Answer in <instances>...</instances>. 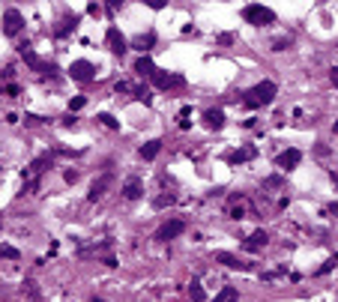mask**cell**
<instances>
[{
    "mask_svg": "<svg viewBox=\"0 0 338 302\" xmlns=\"http://www.w3.org/2000/svg\"><path fill=\"white\" fill-rule=\"evenodd\" d=\"M171 204H177V195H159L156 200H153V207H156V210H162V207H171Z\"/></svg>",
    "mask_w": 338,
    "mask_h": 302,
    "instance_id": "22",
    "label": "cell"
},
{
    "mask_svg": "<svg viewBox=\"0 0 338 302\" xmlns=\"http://www.w3.org/2000/svg\"><path fill=\"white\" fill-rule=\"evenodd\" d=\"M111 186H114V174H102L99 179H93V186H90V195H87V200H93V204H96V200H99V197L105 195L108 189H111Z\"/></svg>",
    "mask_w": 338,
    "mask_h": 302,
    "instance_id": "9",
    "label": "cell"
},
{
    "mask_svg": "<svg viewBox=\"0 0 338 302\" xmlns=\"http://www.w3.org/2000/svg\"><path fill=\"white\" fill-rule=\"evenodd\" d=\"M282 186H285V177H279V174L264 179V189H282Z\"/></svg>",
    "mask_w": 338,
    "mask_h": 302,
    "instance_id": "24",
    "label": "cell"
},
{
    "mask_svg": "<svg viewBox=\"0 0 338 302\" xmlns=\"http://www.w3.org/2000/svg\"><path fill=\"white\" fill-rule=\"evenodd\" d=\"M183 231H186V222H183V218H171V222H165L159 231H156V239H159V243H168V239L180 236Z\"/></svg>",
    "mask_w": 338,
    "mask_h": 302,
    "instance_id": "7",
    "label": "cell"
},
{
    "mask_svg": "<svg viewBox=\"0 0 338 302\" xmlns=\"http://www.w3.org/2000/svg\"><path fill=\"white\" fill-rule=\"evenodd\" d=\"M329 213H332V215H338V204H332V207H329Z\"/></svg>",
    "mask_w": 338,
    "mask_h": 302,
    "instance_id": "38",
    "label": "cell"
},
{
    "mask_svg": "<svg viewBox=\"0 0 338 302\" xmlns=\"http://www.w3.org/2000/svg\"><path fill=\"white\" fill-rule=\"evenodd\" d=\"M78 21H81V18H78V15H66V18H63V21H60V27H57L54 33H57V36H66V33H69V30H75V27H78Z\"/></svg>",
    "mask_w": 338,
    "mask_h": 302,
    "instance_id": "18",
    "label": "cell"
},
{
    "mask_svg": "<svg viewBox=\"0 0 338 302\" xmlns=\"http://www.w3.org/2000/svg\"><path fill=\"white\" fill-rule=\"evenodd\" d=\"M135 72H138V75H144V78H153L159 69H156V63H153L147 54H141V57L135 60Z\"/></svg>",
    "mask_w": 338,
    "mask_h": 302,
    "instance_id": "14",
    "label": "cell"
},
{
    "mask_svg": "<svg viewBox=\"0 0 338 302\" xmlns=\"http://www.w3.org/2000/svg\"><path fill=\"white\" fill-rule=\"evenodd\" d=\"M63 177H66V183H78V171H66Z\"/></svg>",
    "mask_w": 338,
    "mask_h": 302,
    "instance_id": "35",
    "label": "cell"
},
{
    "mask_svg": "<svg viewBox=\"0 0 338 302\" xmlns=\"http://www.w3.org/2000/svg\"><path fill=\"white\" fill-rule=\"evenodd\" d=\"M96 120H99V123H102V126H108V129H120V123H117V120H114L111 114H99Z\"/></svg>",
    "mask_w": 338,
    "mask_h": 302,
    "instance_id": "27",
    "label": "cell"
},
{
    "mask_svg": "<svg viewBox=\"0 0 338 302\" xmlns=\"http://www.w3.org/2000/svg\"><path fill=\"white\" fill-rule=\"evenodd\" d=\"M290 42H293L290 36H282V39H275V42H272V51H287V48H290Z\"/></svg>",
    "mask_w": 338,
    "mask_h": 302,
    "instance_id": "26",
    "label": "cell"
},
{
    "mask_svg": "<svg viewBox=\"0 0 338 302\" xmlns=\"http://www.w3.org/2000/svg\"><path fill=\"white\" fill-rule=\"evenodd\" d=\"M332 267H338V254H335V257H329V260H326V264H323V267L317 269V272H321V275H323V272H329V269H332Z\"/></svg>",
    "mask_w": 338,
    "mask_h": 302,
    "instance_id": "30",
    "label": "cell"
},
{
    "mask_svg": "<svg viewBox=\"0 0 338 302\" xmlns=\"http://www.w3.org/2000/svg\"><path fill=\"white\" fill-rule=\"evenodd\" d=\"M189 296H192V302H204V287H201V281H192V285H189Z\"/></svg>",
    "mask_w": 338,
    "mask_h": 302,
    "instance_id": "21",
    "label": "cell"
},
{
    "mask_svg": "<svg viewBox=\"0 0 338 302\" xmlns=\"http://www.w3.org/2000/svg\"><path fill=\"white\" fill-rule=\"evenodd\" d=\"M236 299H240V290L236 287H222L215 293V302H236Z\"/></svg>",
    "mask_w": 338,
    "mask_h": 302,
    "instance_id": "20",
    "label": "cell"
},
{
    "mask_svg": "<svg viewBox=\"0 0 338 302\" xmlns=\"http://www.w3.org/2000/svg\"><path fill=\"white\" fill-rule=\"evenodd\" d=\"M231 218H246V210H243V204H240V207H233V210H231Z\"/></svg>",
    "mask_w": 338,
    "mask_h": 302,
    "instance_id": "31",
    "label": "cell"
},
{
    "mask_svg": "<svg viewBox=\"0 0 338 302\" xmlns=\"http://www.w3.org/2000/svg\"><path fill=\"white\" fill-rule=\"evenodd\" d=\"M87 12H90V15H102V6H99V3H90Z\"/></svg>",
    "mask_w": 338,
    "mask_h": 302,
    "instance_id": "33",
    "label": "cell"
},
{
    "mask_svg": "<svg viewBox=\"0 0 338 302\" xmlns=\"http://www.w3.org/2000/svg\"><path fill=\"white\" fill-rule=\"evenodd\" d=\"M84 105H87V99H84V96H75V99L69 102V114H72V111H81Z\"/></svg>",
    "mask_w": 338,
    "mask_h": 302,
    "instance_id": "28",
    "label": "cell"
},
{
    "mask_svg": "<svg viewBox=\"0 0 338 302\" xmlns=\"http://www.w3.org/2000/svg\"><path fill=\"white\" fill-rule=\"evenodd\" d=\"M0 257H9V260H18L21 257V251L12 249V246H0Z\"/></svg>",
    "mask_w": 338,
    "mask_h": 302,
    "instance_id": "25",
    "label": "cell"
},
{
    "mask_svg": "<svg viewBox=\"0 0 338 302\" xmlns=\"http://www.w3.org/2000/svg\"><path fill=\"white\" fill-rule=\"evenodd\" d=\"M141 195H144L141 179H138V177H129V179L123 183V197H126V200H138Z\"/></svg>",
    "mask_w": 338,
    "mask_h": 302,
    "instance_id": "12",
    "label": "cell"
},
{
    "mask_svg": "<svg viewBox=\"0 0 338 302\" xmlns=\"http://www.w3.org/2000/svg\"><path fill=\"white\" fill-rule=\"evenodd\" d=\"M215 260H218V264H225L228 269H243V272L251 269V264H243V260H240L236 254H231V251H215Z\"/></svg>",
    "mask_w": 338,
    "mask_h": 302,
    "instance_id": "11",
    "label": "cell"
},
{
    "mask_svg": "<svg viewBox=\"0 0 338 302\" xmlns=\"http://www.w3.org/2000/svg\"><path fill=\"white\" fill-rule=\"evenodd\" d=\"M159 150H162V141H159V138H153V141H147V144L141 147V159L153 162L156 156H159Z\"/></svg>",
    "mask_w": 338,
    "mask_h": 302,
    "instance_id": "17",
    "label": "cell"
},
{
    "mask_svg": "<svg viewBox=\"0 0 338 302\" xmlns=\"http://www.w3.org/2000/svg\"><path fill=\"white\" fill-rule=\"evenodd\" d=\"M18 93H21V90H18L15 84H6V96H18Z\"/></svg>",
    "mask_w": 338,
    "mask_h": 302,
    "instance_id": "36",
    "label": "cell"
},
{
    "mask_svg": "<svg viewBox=\"0 0 338 302\" xmlns=\"http://www.w3.org/2000/svg\"><path fill=\"white\" fill-rule=\"evenodd\" d=\"M257 156V150L254 147H243V150H233V153H228V162L231 165H240V162H249Z\"/></svg>",
    "mask_w": 338,
    "mask_h": 302,
    "instance_id": "16",
    "label": "cell"
},
{
    "mask_svg": "<svg viewBox=\"0 0 338 302\" xmlns=\"http://www.w3.org/2000/svg\"><path fill=\"white\" fill-rule=\"evenodd\" d=\"M105 42H108V48L114 54H120L123 57L126 51H129V42H126V36L117 30V27H108V33H105Z\"/></svg>",
    "mask_w": 338,
    "mask_h": 302,
    "instance_id": "8",
    "label": "cell"
},
{
    "mask_svg": "<svg viewBox=\"0 0 338 302\" xmlns=\"http://www.w3.org/2000/svg\"><path fill=\"white\" fill-rule=\"evenodd\" d=\"M204 123L210 126V129H222V126H225V111H222V108H210V111L204 114Z\"/></svg>",
    "mask_w": 338,
    "mask_h": 302,
    "instance_id": "15",
    "label": "cell"
},
{
    "mask_svg": "<svg viewBox=\"0 0 338 302\" xmlns=\"http://www.w3.org/2000/svg\"><path fill=\"white\" fill-rule=\"evenodd\" d=\"M269 243V236H267V231H254L249 236V239H246V243H243V249L246 251H261L264 249V246H267Z\"/></svg>",
    "mask_w": 338,
    "mask_h": 302,
    "instance_id": "13",
    "label": "cell"
},
{
    "mask_svg": "<svg viewBox=\"0 0 338 302\" xmlns=\"http://www.w3.org/2000/svg\"><path fill=\"white\" fill-rule=\"evenodd\" d=\"M24 290H27V296H30L33 302H39V290H36L33 281H24Z\"/></svg>",
    "mask_w": 338,
    "mask_h": 302,
    "instance_id": "29",
    "label": "cell"
},
{
    "mask_svg": "<svg viewBox=\"0 0 338 302\" xmlns=\"http://www.w3.org/2000/svg\"><path fill=\"white\" fill-rule=\"evenodd\" d=\"M69 75H72V81L87 84V81H93V78H96V66H93L90 60H75V63L69 66Z\"/></svg>",
    "mask_w": 338,
    "mask_h": 302,
    "instance_id": "4",
    "label": "cell"
},
{
    "mask_svg": "<svg viewBox=\"0 0 338 302\" xmlns=\"http://www.w3.org/2000/svg\"><path fill=\"white\" fill-rule=\"evenodd\" d=\"M300 162H303V153H300V150H293V147H290V150H285V153H282V156H279V159H275V165H279V168H282V171H293V168H296V165H300Z\"/></svg>",
    "mask_w": 338,
    "mask_h": 302,
    "instance_id": "10",
    "label": "cell"
},
{
    "mask_svg": "<svg viewBox=\"0 0 338 302\" xmlns=\"http://www.w3.org/2000/svg\"><path fill=\"white\" fill-rule=\"evenodd\" d=\"M153 84L159 90H180V87H186V78L183 75H171V72H156L153 75Z\"/></svg>",
    "mask_w": 338,
    "mask_h": 302,
    "instance_id": "5",
    "label": "cell"
},
{
    "mask_svg": "<svg viewBox=\"0 0 338 302\" xmlns=\"http://www.w3.org/2000/svg\"><path fill=\"white\" fill-rule=\"evenodd\" d=\"M332 179H335V183H338V174H335V171H332Z\"/></svg>",
    "mask_w": 338,
    "mask_h": 302,
    "instance_id": "39",
    "label": "cell"
},
{
    "mask_svg": "<svg viewBox=\"0 0 338 302\" xmlns=\"http://www.w3.org/2000/svg\"><path fill=\"white\" fill-rule=\"evenodd\" d=\"M233 42V33H222L218 36V45H231Z\"/></svg>",
    "mask_w": 338,
    "mask_h": 302,
    "instance_id": "32",
    "label": "cell"
},
{
    "mask_svg": "<svg viewBox=\"0 0 338 302\" xmlns=\"http://www.w3.org/2000/svg\"><path fill=\"white\" fill-rule=\"evenodd\" d=\"M335 135H338V120H335Z\"/></svg>",
    "mask_w": 338,
    "mask_h": 302,
    "instance_id": "40",
    "label": "cell"
},
{
    "mask_svg": "<svg viewBox=\"0 0 338 302\" xmlns=\"http://www.w3.org/2000/svg\"><path fill=\"white\" fill-rule=\"evenodd\" d=\"M329 81H332V84H335V87H338V66H335V69H332V72H329Z\"/></svg>",
    "mask_w": 338,
    "mask_h": 302,
    "instance_id": "37",
    "label": "cell"
},
{
    "mask_svg": "<svg viewBox=\"0 0 338 302\" xmlns=\"http://www.w3.org/2000/svg\"><path fill=\"white\" fill-rule=\"evenodd\" d=\"M21 27H24V15H21L18 9H6V12H3V33L6 36H18L21 33Z\"/></svg>",
    "mask_w": 338,
    "mask_h": 302,
    "instance_id": "6",
    "label": "cell"
},
{
    "mask_svg": "<svg viewBox=\"0 0 338 302\" xmlns=\"http://www.w3.org/2000/svg\"><path fill=\"white\" fill-rule=\"evenodd\" d=\"M132 93H135V99L144 102V105H150V102H153V96H150V90H147V87H135Z\"/></svg>",
    "mask_w": 338,
    "mask_h": 302,
    "instance_id": "23",
    "label": "cell"
},
{
    "mask_svg": "<svg viewBox=\"0 0 338 302\" xmlns=\"http://www.w3.org/2000/svg\"><path fill=\"white\" fill-rule=\"evenodd\" d=\"M114 90H117V93H129V90H132V87H129L126 81H117V84H114Z\"/></svg>",
    "mask_w": 338,
    "mask_h": 302,
    "instance_id": "34",
    "label": "cell"
},
{
    "mask_svg": "<svg viewBox=\"0 0 338 302\" xmlns=\"http://www.w3.org/2000/svg\"><path fill=\"white\" fill-rule=\"evenodd\" d=\"M153 42H156V33H147V36H135V42H132V45L144 54V51H150V48H153Z\"/></svg>",
    "mask_w": 338,
    "mask_h": 302,
    "instance_id": "19",
    "label": "cell"
},
{
    "mask_svg": "<svg viewBox=\"0 0 338 302\" xmlns=\"http://www.w3.org/2000/svg\"><path fill=\"white\" fill-rule=\"evenodd\" d=\"M275 93H279V87L272 84V81H261L257 87H251L249 93H246V108H261V105H269L272 99H275Z\"/></svg>",
    "mask_w": 338,
    "mask_h": 302,
    "instance_id": "1",
    "label": "cell"
},
{
    "mask_svg": "<svg viewBox=\"0 0 338 302\" xmlns=\"http://www.w3.org/2000/svg\"><path fill=\"white\" fill-rule=\"evenodd\" d=\"M243 21L254 24V27H267L275 21V12L269 6H261V3H249V6H243Z\"/></svg>",
    "mask_w": 338,
    "mask_h": 302,
    "instance_id": "2",
    "label": "cell"
},
{
    "mask_svg": "<svg viewBox=\"0 0 338 302\" xmlns=\"http://www.w3.org/2000/svg\"><path fill=\"white\" fill-rule=\"evenodd\" d=\"M18 51H21L24 63H27V66H30L33 72H48V75H54V72H57V66H54V63H45V60H39V57H36V51L30 48V45H21Z\"/></svg>",
    "mask_w": 338,
    "mask_h": 302,
    "instance_id": "3",
    "label": "cell"
}]
</instances>
